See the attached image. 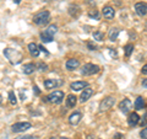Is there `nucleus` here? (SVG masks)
<instances>
[{
	"instance_id": "6e6552de",
	"label": "nucleus",
	"mask_w": 147,
	"mask_h": 139,
	"mask_svg": "<svg viewBox=\"0 0 147 139\" xmlns=\"http://www.w3.org/2000/svg\"><path fill=\"white\" fill-rule=\"evenodd\" d=\"M92 95H93V89L92 87H90V86H87V87H85L84 90H82V92H81V96H80V102L81 104H84V102H87L91 97H92Z\"/></svg>"
},
{
	"instance_id": "20e7f679",
	"label": "nucleus",
	"mask_w": 147,
	"mask_h": 139,
	"mask_svg": "<svg viewBox=\"0 0 147 139\" xmlns=\"http://www.w3.org/2000/svg\"><path fill=\"white\" fill-rule=\"evenodd\" d=\"M45 101L54 105H60L64 101V92L61 90H54L48 96H45Z\"/></svg>"
},
{
	"instance_id": "5701e85b",
	"label": "nucleus",
	"mask_w": 147,
	"mask_h": 139,
	"mask_svg": "<svg viewBox=\"0 0 147 139\" xmlns=\"http://www.w3.org/2000/svg\"><path fill=\"white\" fill-rule=\"evenodd\" d=\"M132 52H134V44H132V43L125 44V47H124V53H125V57L129 58L132 54Z\"/></svg>"
},
{
	"instance_id": "f257e3e1",
	"label": "nucleus",
	"mask_w": 147,
	"mask_h": 139,
	"mask_svg": "<svg viewBox=\"0 0 147 139\" xmlns=\"http://www.w3.org/2000/svg\"><path fill=\"white\" fill-rule=\"evenodd\" d=\"M3 53L6 57L7 61L10 62V64H12V65H17V64L21 63L22 59H24V55H22V53L20 52V50H17V49L5 48Z\"/></svg>"
},
{
	"instance_id": "f3484780",
	"label": "nucleus",
	"mask_w": 147,
	"mask_h": 139,
	"mask_svg": "<svg viewBox=\"0 0 147 139\" xmlns=\"http://www.w3.org/2000/svg\"><path fill=\"white\" fill-rule=\"evenodd\" d=\"M140 121V116L137 114V112H132L129 114V117H127V124L130 127H135L137 123H139Z\"/></svg>"
},
{
	"instance_id": "ddd939ff",
	"label": "nucleus",
	"mask_w": 147,
	"mask_h": 139,
	"mask_svg": "<svg viewBox=\"0 0 147 139\" xmlns=\"http://www.w3.org/2000/svg\"><path fill=\"white\" fill-rule=\"evenodd\" d=\"M79 67H80V62H79V59H75V58L67 59L66 63H65V68H66V70H69V72L75 70V69H77Z\"/></svg>"
},
{
	"instance_id": "9b49d317",
	"label": "nucleus",
	"mask_w": 147,
	"mask_h": 139,
	"mask_svg": "<svg viewBox=\"0 0 147 139\" xmlns=\"http://www.w3.org/2000/svg\"><path fill=\"white\" fill-rule=\"evenodd\" d=\"M135 12L139 15L140 17H145L147 14V5L146 3H136L135 4Z\"/></svg>"
},
{
	"instance_id": "7ed1b4c3",
	"label": "nucleus",
	"mask_w": 147,
	"mask_h": 139,
	"mask_svg": "<svg viewBox=\"0 0 147 139\" xmlns=\"http://www.w3.org/2000/svg\"><path fill=\"white\" fill-rule=\"evenodd\" d=\"M58 32V26L57 25H50L47 30H44V32L40 33V40L44 43H49L53 41L54 35Z\"/></svg>"
},
{
	"instance_id": "4468645a",
	"label": "nucleus",
	"mask_w": 147,
	"mask_h": 139,
	"mask_svg": "<svg viewBox=\"0 0 147 139\" xmlns=\"http://www.w3.org/2000/svg\"><path fill=\"white\" fill-rule=\"evenodd\" d=\"M87 86H88V82L87 81H74L70 84V89L72 91H81Z\"/></svg>"
},
{
	"instance_id": "a19ab883",
	"label": "nucleus",
	"mask_w": 147,
	"mask_h": 139,
	"mask_svg": "<svg viewBox=\"0 0 147 139\" xmlns=\"http://www.w3.org/2000/svg\"><path fill=\"white\" fill-rule=\"evenodd\" d=\"M1 102H3V97H1V95H0V105H1Z\"/></svg>"
},
{
	"instance_id": "37998d69",
	"label": "nucleus",
	"mask_w": 147,
	"mask_h": 139,
	"mask_svg": "<svg viewBox=\"0 0 147 139\" xmlns=\"http://www.w3.org/2000/svg\"><path fill=\"white\" fill-rule=\"evenodd\" d=\"M50 139H55V138H54V137H53V138H50Z\"/></svg>"
},
{
	"instance_id": "79ce46f5",
	"label": "nucleus",
	"mask_w": 147,
	"mask_h": 139,
	"mask_svg": "<svg viewBox=\"0 0 147 139\" xmlns=\"http://www.w3.org/2000/svg\"><path fill=\"white\" fill-rule=\"evenodd\" d=\"M59 139H69V138H66V137H60Z\"/></svg>"
},
{
	"instance_id": "4be33fe9",
	"label": "nucleus",
	"mask_w": 147,
	"mask_h": 139,
	"mask_svg": "<svg viewBox=\"0 0 147 139\" xmlns=\"http://www.w3.org/2000/svg\"><path fill=\"white\" fill-rule=\"evenodd\" d=\"M119 33H120V30L117 29V27H113V29H110L109 32H108V37L109 40L112 41V42H114V41H117Z\"/></svg>"
},
{
	"instance_id": "2f4dec72",
	"label": "nucleus",
	"mask_w": 147,
	"mask_h": 139,
	"mask_svg": "<svg viewBox=\"0 0 147 139\" xmlns=\"http://www.w3.org/2000/svg\"><path fill=\"white\" fill-rule=\"evenodd\" d=\"M113 139H125V137H124V134H121V133H115Z\"/></svg>"
},
{
	"instance_id": "1a4fd4ad",
	"label": "nucleus",
	"mask_w": 147,
	"mask_h": 139,
	"mask_svg": "<svg viewBox=\"0 0 147 139\" xmlns=\"http://www.w3.org/2000/svg\"><path fill=\"white\" fill-rule=\"evenodd\" d=\"M132 107V102L129 99H124L120 104H119V110L121 111L124 114H127L130 112V110Z\"/></svg>"
},
{
	"instance_id": "aec40b11",
	"label": "nucleus",
	"mask_w": 147,
	"mask_h": 139,
	"mask_svg": "<svg viewBox=\"0 0 147 139\" xmlns=\"http://www.w3.org/2000/svg\"><path fill=\"white\" fill-rule=\"evenodd\" d=\"M36 70V64L34 63H27L24 65V68H22V72H24L26 75H31L32 73H34Z\"/></svg>"
},
{
	"instance_id": "473e14b6",
	"label": "nucleus",
	"mask_w": 147,
	"mask_h": 139,
	"mask_svg": "<svg viewBox=\"0 0 147 139\" xmlns=\"http://www.w3.org/2000/svg\"><path fill=\"white\" fill-rule=\"evenodd\" d=\"M15 139H36L34 136H21V137H17Z\"/></svg>"
},
{
	"instance_id": "f8f14e48",
	"label": "nucleus",
	"mask_w": 147,
	"mask_h": 139,
	"mask_svg": "<svg viewBox=\"0 0 147 139\" xmlns=\"http://www.w3.org/2000/svg\"><path fill=\"white\" fill-rule=\"evenodd\" d=\"M45 90H52V89H57L60 85V81H58L57 79H45L43 81Z\"/></svg>"
},
{
	"instance_id": "72a5a7b5",
	"label": "nucleus",
	"mask_w": 147,
	"mask_h": 139,
	"mask_svg": "<svg viewBox=\"0 0 147 139\" xmlns=\"http://www.w3.org/2000/svg\"><path fill=\"white\" fill-rule=\"evenodd\" d=\"M33 92H34V94H36L37 96L40 95V90L38 89V86H37V85H34V86H33Z\"/></svg>"
},
{
	"instance_id": "dca6fc26",
	"label": "nucleus",
	"mask_w": 147,
	"mask_h": 139,
	"mask_svg": "<svg viewBox=\"0 0 147 139\" xmlns=\"http://www.w3.org/2000/svg\"><path fill=\"white\" fill-rule=\"evenodd\" d=\"M69 15H70L71 17L74 18H77L80 16V14H81V9L79 5H76V4H74V5H70L69 6Z\"/></svg>"
},
{
	"instance_id": "c03bdc74",
	"label": "nucleus",
	"mask_w": 147,
	"mask_h": 139,
	"mask_svg": "<svg viewBox=\"0 0 147 139\" xmlns=\"http://www.w3.org/2000/svg\"><path fill=\"white\" fill-rule=\"evenodd\" d=\"M99 139H100V138H99Z\"/></svg>"
},
{
	"instance_id": "cd10ccee",
	"label": "nucleus",
	"mask_w": 147,
	"mask_h": 139,
	"mask_svg": "<svg viewBox=\"0 0 147 139\" xmlns=\"http://www.w3.org/2000/svg\"><path fill=\"white\" fill-rule=\"evenodd\" d=\"M87 47H88L90 50H96V49H98L97 46H96L93 42H91V41H88V42H87Z\"/></svg>"
},
{
	"instance_id": "a211bd4d",
	"label": "nucleus",
	"mask_w": 147,
	"mask_h": 139,
	"mask_svg": "<svg viewBox=\"0 0 147 139\" xmlns=\"http://www.w3.org/2000/svg\"><path fill=\"white\" fill-rule=\"evenodd\" d=\"M27 48H28V52H30V54L32 55V57H34V58H37L39 55V48H38V44L37 43H34V42H32V43H30L28 46H27Z\"/></svg>"
},
{
	"instance_id": "c756f323",
	"label": "nucleus",
	"mask_w": 147,
	"mask_h": 139,
	"mask_svg": "<svg viewBox=\"0 0 147 139\" xmlns=\"http://www.w3.org/2000/svg\"><path fill=\"white\" fill-rule=\"evenodd\" d=\"M140 119H141V117H140ZM140 122V126L142 127V128H145L146 127V113L144 114V118L141 119V121H139Z\"/></svg>"
},
{
	"instance_id": "f704fd0d",
	"label": "nucleus",
	"mask_w": 147,
	"mask_h": 139,
	"mask_svg": "<svg viewBox=\"0 0 147 139\" xmlns=\"http://www.w3.org/2000/svg\"><path fill=\"white\" fill-rule=\"evenodd\" d=\"M86 4H88L91 7H94L96 6V3L93 1V0H86Z\"/></svg>"
},
{
	"instance_id": "0eeeda50",
	"label": "nucleus",
	"mask_w": 147,
	"mask_h": 139,
	"mask_svg": "<svg viewBox=\"0 0 147 139\" xmlns=\"http://www.w3.org/2000/svg\"><path fill=\"white\" fill-rule=\"evenodd\" d=\"M31 127H32V124L30 122H17L11 126V131L13 133H22V132L28 131Z\"/></svg>"
},
{
	"instance_id": "9d476101",
	"label": "nucleus",
	"mask_w": 147,
	"mask_h": 139,
	"mask_svg": "<svg viewBox=\"0 0 147 139\" xmlns=\"http://www.w3.org/2000/svg\"><path fill=\"white\" fill-rule=\"evenodd\" d=\"M82 119V113L80 111H75V112H72L70 116H69V123L72 124V126H76V124H79Z\"/></svg>"
},
{
	"instance_id": "ea45409f",
	"label": "nucleus",
	"mask_w": 147,
	"mask_h": 139,
	"mask_svg": "<svg viewBox=\"0 0 147 139\" xmlns=\"http://www.w3.org/2000/svg\"><path fill=\"white\" fill-rule=\"evenodd\" d=\"M87 139H93V136H92V134H88V136H87Z\"/></svg>"
},
{
	"instance_id": "bb28decb",
	"label": "nucleus",
	"mask_w": 147,
	"mask_h": 139,
	"mask_svg": "<svg viewBox=\"0 0 147 139\" xmlns=\"http://www.w3.org/2000/svg\"><path fill=\"white\" fill-rule=\"evenodd\" d=\"M9 101H10L11 105H16L17 104V97H16V95H15V92L13 91L9 92Z\"/></svg>"
},
{
	"instance_id": "b1692460",
	"label": "nucleus",
	"mask_w": 147,
	"mask_h": 139,
	"mask_svg": "<svg viewBox=\"0 0 147 139\" xmlns=\"http://www.w3.org/2000/svg\"><path fill=\"white\" fill-rule=\"evenodd\" d=\"M92 37H93V40L98 41V42H103L104 41V33L100 31H94L93 33H92Z\"/></svg>"
},
{
	"instance_id": "58836bf2",
	"label": "nucleus",
	"mask_w": 147,
	"mask_h": 139,
	"mask_svg": "<svg viewBox=\"0 0 147 139\" xmlns=\"http://www.w3.org/2000/svg\"><path fill=\"white\" fill-rule=\"evenodd\" d=\"M20 3H21V0H13V4H16V5H18Z\"/></svg>"
},
{
	"instance_id": "e433bc0d",
	"label": "nucleus",
	"mask_w": 147,
	"mask_h": 139,
	"mask_svg": "<svg viewBox=\"0 0 147 139\" xmlns=\"http://www.w3.org/2000/svg\"><path fill=\"white\" fill-rule=\"evenodd\" d=\"M142 74H144V75H146V74H147V65H144V68H142Z\"/></svg>"
},
{
	"instance_id": "a878e982",
	"label": "nucleus",
	"mask_w": 147,
	"mask_h": 139,
	"mask_svg": "<svg viewBox=\"0 0 147 139\" xmlns=\"http://www.w3.org/2000/svg\"><path fill=\"white\" fill-rule=\"evenodd\" d=\"M36 69H38L39 72H47L48 70V65L45 63H43V62H39L38 64H36Z\"/></svg>"
},
{
	"instance_id": "423d86ee",
	"label": "nucleus",
	"mask_w": 147,
	"mask_h": 139,
	"mask_svg": "<svg viewBox=\"0 0 147 139\" xmlns=\"http://www.w3.org/2000/svg\"><path fill=\"white\" fill-rule=\"evenodd\" d=\"M115 104V97L114 96H107L105 99H103V101L99 104V111H108L110 110Z\"/></svg>"
},
{
	"instance_id": "7c9ffc66",
	"label": "nucleus",
	"mask_w": 147,
	"mask_h": 139,
	"mask_svg": "<svg viewBox=\"0 0 147 139\" xmlns=\"http://www.w3.org/2000/svg\"><path fill=\"white\" fill-rule=\"evenodd\" d=\"M38 48H39V52H43L45 55H49V52H48V50H47V49H45V48L43 47L42 44H39V46H38Z\"/></svg>"
},
{
	"instance_id": "f03ea898",
	"label": "nucleus",
	"mask_w": 147,
	"mask_h": 139,
	"mask_svg": "<svg viewBox=\"0 0 147 139\" xmlns=\"http://www.w3.org/2000/svg\"><path fill=\"white\" fill-rule=\"evenodd\" d=\"M33 24L37 25V26H45L49 24L50 21V12L48 10H42L39 12H37L36 15L32 18Z\"/></svg>"
},
{
	"instance_id": "c9c22d12",
	"label": "nucleus",
	"mask_w": 147,
	"mask_h": 139,
	"mask_svg": "<svg viewBox=\"0 0 147 139\" xmlns=\"http://www.w3.org/2000/svg\"><path fill=\"white\" fill-rule=\"evenodd\" d=\"M109 53H110V55H112L113 58H117V57H118V54H117V52H115L114 49H110V50H109Z\"/></svg>"
},
{
	"instance_id": "393cba45",
	"label": "nucleus",
	"mask_w": 147,
	"mask_h": 139,
	"mask_svg": "<svg viewBox=\"0 0 147 139\" xmlns=\"http://www.w3.org/2000/svg\"><path fill=\"white\" fill-rule=\"evenodd\" d=\"M88 16L91 18H94V20H98L99 18V12H98V10H96V9L92 7L91 10L88 11Z\"/></svg>"
},
{
	"instance_id": "2eb2a0df",
	"label": "nucleus",
	"mask_w": 147,
	"mask_h": 139,
	"mask_svg": "<svg viewBox=\"0 0 147 139\" xmlns=\"http://www.w3.org/2000/svg\"><path fill=\"white\" fill-rule=\"evenodd\" d=\"M102 12H103L104 18H107V20H112V18L115 16V10H114V7L113 6H109V5L104 6Z\"/></svg>"
},
{
	"instance_id": "39448f33",
	"label": "nucleus",
	"mask_w": 147,
	"mask_h": 139,
	"mask_svg": "<svg viewBox=\"0 0 147 139\" xmlns=\"http://www.w3.org/2000/svg\"><path fill=\"white\" fill-rule=\"evenodd\" d=\"M99 70H100V68H99V65H97V64L87 63L81 69V75H84V76H91V75H94V74L99 73Z\"/></svg>"
},
{
	"instance_id": "412c9836",
	"label": "nucleus",
	"mask_w": 147,
	"mask_h": 139,
	"mask_svg": "<svg viewBox=\"0 0 147 139\" xmlns=\"http://www.w3.org/2000/svg\"><path fill=\"white\" fill-rule=\"evenodd\" d=\"M145 105H146V101H145V97L142 96H139L135 101V110L136 111H141L142 108H145Z\"/></svg>"
},
{
	"instance_id": "4c0bfd02",
	"label": "nucleus",
	"mask_w": 147,
	"mask_h": 139,
	"mask_svg": "<svg viewBox=\"0 0 147 139\" xmlns=\"http://www.w3.org/2000/svg\"><path fill=\"white\" fill-rule=\"evenodd\" d=\"M142 86H144L145 89L147 87V80H146V79H144V81H142Z\"/></svg>"
},
{
	"instance_id": "6ab92c4d",
	"label": "nucleus",
	"mask_w": 147,
	"mask_h": 139,
	"mask_svg": "<svg viewBox=\"0 0 147 139\" xmlns=\"http://www.w3.org/2000/svg\"><path fill=\"white\" fill-rule=\"evenodd\" d=\"M77 104V97L75 95H67L66 97V107L67 108H74Z\"/></svg>"
},
{
	"instance_id": "c85d7f7f",
	"label": "nucleus",
	"mask_w": 147,
	"mask_h": 139,
	"mask_svg": "<svg viewBox=\"0 0 147 139\" xmlns=\"http://www.w3.org/2000/svg\"><path fill=\"white\" fill-rule=\"evenodd\" d=\"M140 137H141L142 139H147V129H146V127L140 132Z\"/></svg>"
}]
</instances>
